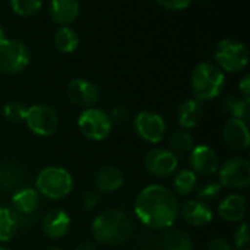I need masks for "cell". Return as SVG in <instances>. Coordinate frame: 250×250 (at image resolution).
I'll use <instances>...</instances> for the list:
<instances>
[{
    "mask_svg": "<svg viewBox=\"0 0 250 250\" xmlns=\"http://www.w3.org/2000/svg\"><path fill=\"white\" fill-rule=\"evenodd\" d=\"M180 205L176 195L161 185L144 188L135 199V215L152 230H168L179 218Z\"/></svg>",
    "mask_w": 250,
    "mask_h": 250,
    "instance_id": "1",
    "label": "cell"
},
{
    "mask_svg": "<svg viewBox=\"0 0 250 250\" xmlns=\"http://www.w3.org/2000/svg\"><path fill=\"white\" fill-rule=\"evenodd\" d=\"M92 237L105 246H119L132 234L130 218L119 209H107L92 221Z\"/></svg>",
    "mask_w": 250,
    "mask_h": 250,
    "instance_id": "2",
    "label": "cell"
},
{
    "mask_svg": "<svg viewBox=\"0 0 250 250\" xmlns=\"http://www.w3.org/2000/svg\"><path fill=\"white\" fill-rule=\"evenodd\" d=\"M190 85L198 101H209L223 92L226 85V75L215 63L202 62L193 69Z\"/></svg>",
    "mask_w": 250,
    "mask_h": 250,
    "instance_id": "3",
    "label": "cell"
},
{
    "mask_svg": "<svg viewBox=\"0 0 250 250\" xmlns=\"http://www.w3.org/2000/svg\"><path fill=\"white\" fill-rule=\"evenodd\" d=\"M73 189L72 174L63 167H45L35 179V190L51 201H60Z\"/></svg>",
    "mask_w": 250,
    "mask_h": 250,
    "instance_id": "4",
    "label": "cell"
},
{
    "mask_svg": "<svg viewBox=\"0 0 250 250\" xmlns=\"http://www.w3.org/2000/svg\"><path fill=\"white\" fill-rule=\"evenodd\" d=\"M215 62L223 72H240L249 63L248 47L243 42L231 38L221 40L215 48Z\"/></svg>",
    "mask_w": 250,
    "mask_h": 250,
    "instance_id": "5",
    "label": "cell"
},
{
    "mask_svg": "<svg viewBox=\"0 0 250 250\" xmlns=\"http://www.w3.org/2000/svg\"><path fill=\"white\" fill-rule=\"evenodd\" d=\"M78 127L79 132L86 139L100 142L110 135L113 129V122L110 119V114H107L104 110L97 107H89L79 114Z\"/></svg>",
    "mask_w": 250,
    "mask_h": 250,
    "instance_id": "6",
    "label": "cell"
},
{
    "mask_svg": "<svg viewBox=\"0 0 250 250\" xmlns=\"http://www.w3.org/2000/svg\"><path fill=\"white\" fill-rule=\"evenodd\" d=\"M29 60L31 51L21 40L4 38L0 41V73H19L29 64Z\"/></svg>",
    "mask_w": 250,
    "mask_h": 250,
    "instance_id": "7",
    "label": "cell"
},
{
    "mask_svg": "<svg viewBox=\"0 0 250 250\" xmlns=\"http://www.w3.org/2000/svg\"><path fill=\"white\" fill-rule=\"evenodd\" d=\"M25 123L37 136H51L59 127V116L56 110L47 104H34L28 107Z\"/></svg>",
    "mask_w": 250,
    "mask_h": 250,
    "instance_id": "8",
    "label": "cell"
},
{
    "mask_svg": "<svg viewBox=\"0 0 250 250\" xmlns=\"http://www.w3.org/2000/svg\"><path fill=\"white\" fill-rule=\"evenodd\" d=\"M220 185L231 190L246 189L250 185V164L245 158H230L220 168Z\"/></svg>",
    "mask_w": 250,
    "mask_h": 250,
    "instance_id": "9",
    "label": "cell"
},
{
    "mask_svg": "<svg viewBox=\"0 0 250 250\" xmlns=\"http://www.w3.org/2000/svg\"><path fill=\"white\" fill-rule=\"evenodd\" d=\"M138 136L148 144H160L167 133L166 120L154 111H141L133 120Z\"/></svg>",
    "mask_w": 250,
    "mask_h": 250,
    "instance_id": "10",
    "label": "cell"
},
{
    "mask_svg": "<svg viewBox=\"0 0 250 250\" xmlns=\"http://www.w3.org/2000/svg\"><path fill=\"white\" fill-rule=\"evenodd\" d=\"M179 167V157L168 148H154L145 157L146 171L158 179H166L176 173Z\"/></svg>",
    "mask_w": 250,
    "mask_h": 250,
    "instance_id": "11",
    "label": "cell"
},
{
    "mask_svg": "<svg viewBox=\"0 0 250 250\" xmlns=\"http://www.w3.org/2000/svg\"><path fill=\"white\" fill-rule=\"evenodd\" d=\"M66 95L72 104L89 108L94 107V104L100 100V89L94 82L83 78H76L67 83Z\"/></svg>",
    "mask_w": 250,
    "mask_h": 250,
    "instance_id": "12",
    "label": "cell"
},
{
    "mask_svg": "<svg viewBox=\"0 0 250 250\" xmlns=\"http://www.w3.org/2000/svg\"><path fill=\"white\" fill-rule=\"evenodd\" d=\"M189 161L192 171L198 176H212L218 171L220 163L218 155L214 148L209 145H195L189 152Z\"/></svg>",
    "mask_w": 250,
    "mask_h": 250,
    "instance_id": "13",
    "label": "cell"
},
{
    "mask_svg": "<svg viewBox=\"0 0 250 250\" xmlns=\"http://www.w3.org/2000/svg\"><path fill=\"white\" fill-rule=\"evenodd\" d=\"M223 141L233 151H245L250 144V135L245 120L229 119L223 127Z\"/></svg>",
    "mask_w": 250,
    "mask_h": 250,
    "instance_id": "14",
    "label": "cell"
},
{
    "mask_svg": "<svg viewBox=\"0 0 250 250\" xmlns=\"http://www.w3.org/2000/svg\"><path fill=\"white\" fill-rule=\"evenodd\" d=\"M70 226H72V220L69 214L59 208L50 209L42 217V221H41L42 233L51 240H57L66 236L70 230Z\"/></svg>",
    "mask_w": 250,
    "mask_h": 250,
    "instance_id": "15",
    "label": "cell"
},
{
    "mask_svg": "<svg viewBox=\"0 0 250 250\" xmlns=\"http://www.w3.org/2000/svg\"><path fill=\"white\" fill-rule=\"evenodd\" d=\"M179 214H182L183 220L193 227H204L214 218V211L209 204L199 199H190L185 202Z\"/></svg>",
    "mask_w": 250,
    "mask_h": 250,
    "instance_id": "16",
    "label": "cell"
},
{
    "mask_svg": "<svg viewBox=\"0 0 250 250\" xmlns=\"http://www.w3.org/2000/svg\"><path fill=\"white\" fill-rule=\"evenodd\" d=\"M92 183H94V188L97 192L113 193V192H117L123 186L125 176H123L122 170H119L114 166H103L94 174Z\"/></svg>",
    "mask_w": 250,
    "mask_h": 250,
    "instance_id": "17",
    "label": "cell"
},
{
    "mask_svg": "<svg viewBox=\"0 0 250 250\" xmlns=\"http://www.w3.org/2000/svg\"><path fill=\"white\" fill-rule=\"evenodd\" d=\"M248 211V202L243 195L239 193H231L227 198H224L218 208L217 212L218 215L229 223H239L245 218Z\"/></svg>",
    "mask_w": 250,
    "mask_h": 250,
    "instance_id": "18",
    "label": "cell"
},
{
    "mask_svg": "<svg viewBox=\"0 0 250 250\" xmlns=\"http://www.w3.org/2000/svg\"><path fill=\"white\" fill-rule=\"evenodd\" d=\"M177 123L183 130L195 129L202 122V103L196 98H188L177 107Z\"/></svg>",
    "mask_w": 250,
    "mask_h": 250,
    "instance_id": "19",
    "label": "cell"
},
{
    "mask_svg": "<svg viewBox=\"0 0 250 250\" xmlns=\"http://www.w3.org/2000/svg\"><path fill=\"white\" fill-rule=\"evenodd\" d=\"M40 205V193L34 188L18 189L12 196V209L18 215H34Z\"/></svg>",
    "mask_w": 250,
    "mask_h": 250,
    "instance_id": "20",
    "label": "cell"
},
{
    "mask_svg": "<svg viewBox=\"0 0 250 250\" xmlns=\"http://www.w3.org/2000/svg\"><path fill=\"white\" fill-rule=\"evenodd\" d=\"M81 6L78 0H51L50 16L60 26L70 25L79 15Z\"/></svg>",
    "mask_w": 250,
    "mask_h": 250,
    "instance_id": "21",
    "label": "cell"
},
{
    "mask_svg": "<svg viewBox=\"0 0 250 250\" xmlns=\"http://www.w3.org/2000/svg\"><path fill=\"white\" fill-rule=\"evenodd\" d=\"M221 110L230 119H239V120L246 122V119L249 117L250 114V104L248 100L242 98L240 95L229 94L223 100Z\"/></svg>",
    "mask_w": 250,
    "mask_h": 250,
    "instance_id": "22",
    "label": "cell"
},
{
    "mask_svg": "<svg viewBox=\"0 0 250 250\" xmlns=\"http://www.w3.org/2000/svg\"><path fill=\"white\" fill-rule=\"evenodd\" d=\"M54 45L60 53L70 54L73 53L79 45V37L75 29H72L69 25L60 26L54 34Z\"/></svg>",
    "mask_w": 250,
    "mask_h": 250,
    "instance_id": "23",
    "label": "cell"
},
{
    "mask_svg": "<svg viewBox=\"0 0 250 250\" xmlns=\"http://www.w3.org/2000/svg\"><path fill=\"white\" fill-rule=\"evenodd\" d=\"M19 229L18 214L12 208L0 207V243H6L15 237Z\"/></svg>",
    "mask_w": 250,
    "mask_h": 250,
    "instance_id": "24",
    "label": "cell"
},
{
    "mask_svg": "<svg viewBox=\"0 0 250 250\" xmlns=\"http://www.w3.org/2000/svg\"><path fill=\"white\" fill-rule=\"evenodd\" d=\"M190 236L182 230H170L161 239V250H193Z\"/></svg>",
    "mask_w": 250,
    "mask_h": 250,
    "instance_id": "25",
    "label": "cell"
},
{
    "mask_svg": "<svg viewBox=\"0 0 250 250\" xmlns=\"http://www.w3.org/2000/svg\"><path fill=\"white\" fill-rule=\"evenodd\" d=\"M167 144H168V149L177 155V154L190 152L195 146V139L189 133V130H177L168 136Z\"/></svg>",
    "mask_w": 250,
    "mask_h": 250,
    "instance_id": "26",
    "label": "cell"
},
{
    "mask_svg": "<svg viewBox=\"0 0 250 250\" xmlns=\"http://www.w3.org/2000/svg\"><path fill=\"white\" fill-rule=\"evenodd\" d=\"M198 185V176L192 170H180L176 173V177L173 180L174 190L180 196H188L192 192H195Z\"/></svg>",
    "mask_w": 250,
    "mask_h": 250,
    "instance_id": "27",
    "label": "cell"
},
{
    "mask_svg": "<svg viewBox=\"0 0 250 250\" xmlns=\"http://www.w3.org/2000/svg\"><path fill=\"white\" fill-rule=\"evenodd\" d=\"M23 180V173L22 168L16 164H6L1 168V179L0 185L4 189H16Z\"/></svg>",
    "mask_w": 250,
    "mask_h": 250,
    "instance_id": "28",
    "label": "cell"
},
{
    "mask_svg": "<svg viewBox=\"0 0 250 250\" xmlns=\"http://www.w3.org/2000/svg\"><path fill=\"white\" fill-rule=\"evenodd\" d=\"M44 0H10L12 10L19 16H31L42 7Z\"/></svg>",
    "mask_w": 250,
    "mask_h": 250,
    "instance_id": "29",
    "label": "cell"
},
{
    "mask_svg": "<svg viewBox=\"0 0 250 250\" xmlns=\"http://www.w3.org/2000/svg\"><path fill=\"white\" fill-rule=\"evenodd\" d=\"M26 110L28 107L23 103L10 101L3 107V116L12 123H19V122H25Z\"/></svg>",
    "mask_w": 250,
    "mask_h": 250,
    "instance_id": "30",
    "label": "cell"
},
{
    "mask_svg": "<svg viewBox=\"0 0 250 250\" xmlns=\"http://www.w3.org/2000/svg\"><path fill=\"white\" fill-rule=\"evenodd\" d=\"M221 190H223V186L220 185V182L212 180V182L204 183V186L199 188L196 196H198L199 201H204V202L209 204V202H214V201H217L220 198Z\"/></svg>",
    "mask_w": 250,
    "mask_h": 250,
    "instance_id": "31",
    "label": "cell"
},
{
    "mask_svg": "<svg viewBox=\"0 0 250 250\" xmlns=\"http://www.w3.org/2000/svg\"><path fill=\"white\" fill-rule=\"evenodd\" d=\"M234 243H236V248H239V249L248 248V245H249V227H248V223H242L236 229V231H234Z\"/></svg>",
    "mask_w": 250,
    "mask_h": 250,
    "instance_id": "32",
    "label": "cell"
},
{
    "mask_svg": "<svg viewBox=\"0 0 250 250\" xmlns=\"http://www.w3.org/2000/svg\"><path fill=\"white\" fill-rule=\"evenodd\" d=\"M98 202H100V195H98V192L95 189L94 190H86L81 196V207L83 209H86V211L94 209L98 205Z\"/></svg>",
    "mask_w": 250,
    "mask_h": 250,
    "instance_id": "33",
    "label": "cell"
},
{
    "mask_svg": "<svg viewBox=\"0 0 250 250\" xmlns=\"http://www.w3.org/2000/svg\"><path fill=\"white\" fill-rule=\"evenodd\" d=\"M161 7L168 10H183L190 6L193 0H155Z\"/></svg>",
    "mask_w": 250,
    "mask_h": 250,
    "instance_id": "34",
    "label": "cell"
},
{
    "mask_svg": "<svg viewBox=\"0 0 250 250\" xmlns=\"http://www.w3.org/2000/svg\"><path fill=\"white\" fill-rule=\"evenodd\" d=\"M127 117H129V111H127V108H126V107H123V105L114 107V108H113V111H111V116H110L111 122H117V123L125 122Z\"/></svg>",
    "mask_w": 250,
    "mask_h": 250,
    "instance_id": "35",
    "label": "cell"
},
{
    "mask_svg": "<svg viewBox=\"0 0 250 250\" xmlns=\"http://www.w3.org/2000/svg\"><path fill=\"white\" fill-rule=\"evenodd\" d=\"M205 250H233L231 245L224 239H214L208 243Z\"/></svg>",
    "mask_w": 250,
    "mask_h": 250,
    "instance_id": "36",
    "label": "cell"
},
{
    "mask_svg": "<svg viewBox=\"0 0 250 250\" xmlns=\"http://www.w3.org/2000/svg\"><path fill=\"white\" fill-rule=\"evenodd\" d=\"M239 92H240V97L245 98V100H250V76H245L240 83H239Z\"/></svg>",
    "mask_w": 250,
    "mask_h": 250,
    "instance_id": "37",
    "label": "cell"
},
{
    "mask_svg": "<svg viewBox=\"0 0 250 250\" xmlns=\"http://www.w3.org/2000/svg\"><path fill=\"white\" fill-rule=\"evenodd\" d=\"M75 250H98V249H97V246H95L94 243H91V242H82V243H79V245L76 246V249Z\"/></svg>",
    "mask_w": 250,
    "mask_h": 250,
    "instance_id": "38",
    "label": "cell"
},
{
    "mask_svg": "<svg viewBox=\"0 0 250 250\" xmlns=\"http://www.w3.org/2000/svg\"><path fill=\"white\" fill-rule=\"evenodd\" d=\"M4 38H6V37H4V29H3V26L0 25V41L4 40Z\"/></svg>",
    "mask_w": 250,
    "mask_h": 250,
    "instance_id": "39",
    "label": "cell"
},
{
    "mask_svg": "<svg viewBox=\"0 0 250 250\" xmlns=\"http://www.w3.org/2000/svg\"><path fill=\"white\" fill-rule=\"evenodd\" d=\"M44 250H63V249H60V248H47V249H44Z\"/></svg>",
    "mask_w": 250,
    "mask_h": 250,
    "instance_id": "40",
    "label": "cell"
},
{
    "mask_svg": "<svg viewBox=\"0 0 250 250\" xmlns=\"http://www.w3.org/2000/svg\"><path fill=\"white\" fill-rule=\"evenodd\" d=\"M0 250H10L9 248H6V246H3V245H0Z\"/></svg>",
    "mask_w": 250,
    "mask_h": 250,
    "instance_id": "41",
    "label": "cell"
},
{
    "mask_svg": "<svg viewBox=\"0 0 250 250\" xmlns=\"http://www.w3.org/2000/svg\"><path fill=\"white\" fill-rule=\"evenodd\" d=\"M0 179H1V167H0Z\"/></svg>",
    "mask_w": 250,
    "mask_h": 250,
    "instance_id": "42",
    "label": "cell"
}]
</instances>
